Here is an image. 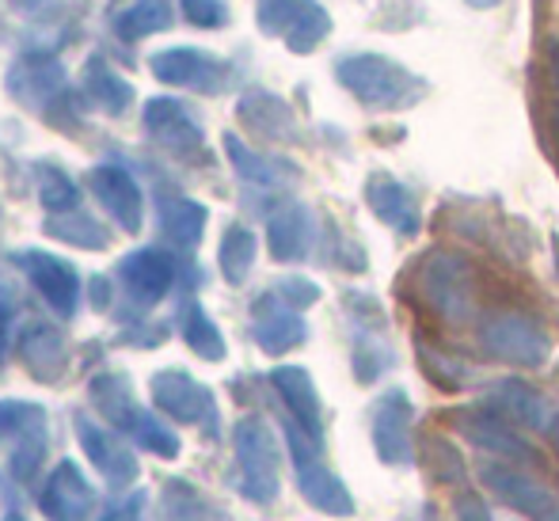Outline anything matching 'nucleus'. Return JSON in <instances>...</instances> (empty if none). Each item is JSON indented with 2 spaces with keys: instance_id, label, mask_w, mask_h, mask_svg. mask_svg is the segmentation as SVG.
I'll list each match as a JSON object with an SVG mask.
<instances>
[{
  "instance_id": "obj_7",
  "label": "nucleus",
  "mask_w": 559,
  "mask_h": 521,
  "mask_svg": "<svg viewBox=\"0 0 559 521\" xmlns=\"http://www.w3.org/2000/svg\"><path fill=\"white\" fill-rule=\"evenodd\" d=\"M373 449L389 469L415 464V404L404 389H389L373 404Z\"/></svg>"
},
{
  "instance_id": "obj_47",
  "label": "nucleus",
  "mask_w": 559,
  "mask_h": 521,
  "mask_svg": "<svg viewBox=\"0 0 559 521\" xmlns=\"http://www.w3.org/2000/svg\"><path fill=\"white\" fill-rule=\"evenodd\" d=\"M556 138H559V110H556Z\"/></svg>"
},
{
  "instance_id": "obj_36",
  "label": "nucleus",
  "mask_w": 559,
  "mask_h": 521,
  "mask_svg": "<svg viewBox=\"0 0 559 521\" xmlns=\"http://www.w3.org/2000/svg\"><path fill=\"white\" fill-rule=\"evenodd\" d=\"M179 8H183V15L194 23V27H225L228 23V8L225 0H179Z\"/></svg>"
},
{
  "instance_id": "obj_12",
  "label": "nucleus",
  "mask_w": 559,
  "mask_h": 521,
  "mask_svg": "<svg viewBox=\"0 0 559 521\" xmlns=\"http://www.w3.org/2000/svg\"><path fill=\"white\" fill-rule=\"evenodd\" d=\"M484 404L502 418H510L514 426H525V430H548V423L556 415V407L548 404L545 392H537L522 377H499L495 384H487Z\"/></svg>"
},
{
  "instance_id": "obj_40",
  "label": "nucleus",
  "mask_w": 559,
  "mask_h": 521,
  "mask_svg": "<svg viewBox=\"0 0 559 521\" xmlns=\"http://www.w3.org/2000/svg\"><path fill=\"white\" fill-rule=\"evenodd\" d=\"M138 510H141V499H133V502H126V507H122V514H111L107 521H133V518H138Z\"/></svg>"
},
{
  "instance_id": "obj_31",
  "label": "nucleus",
  "mask_w": 559,
  "mask_h": 521,
  "mask_svg": "<svg viewBox=\"0 0 559 521\" xmlns=\"http://www.w3.org/2000/svg\"><path fill=\"white\" fill-rule=\"evenodd\" d=\"M168 521H233L225 514L222 507L206 499V495L191 492V487H171V499H168Z\"/></svg>"
},
{
  "instance_id": "obj_11",
  "label": "nucleus",
  "mask_w": 559,
  "mask_h": 521,
  "mask_svg": "<svg viewBox=\"0 0 559 521\" xmlns=\"http://www.w3.org/2000/svg\"><path fill=\"white\" fill-rule=\"evenodd\" d=\"M366 206L381 225H389L400 236H419L423 233V206L407 183H400L389 171H373L366 179Z\"/></svg>"
},
{
  "instance_id": "obj_17",
  "label": "nucleus",
  "mask_w": 559,
  "mask_h": 521,
  "mask_svg": "<svg viewBox=\"0 0 559 521\" xmlns=\"http://www.w3.org/2000/svg\"><path fill=\"white\" fill-rule=\"evenodd\" d=\"M153 396L160 407H168L176 418H183V423H214V396H210V389H202L194 377L179 374V369H168V374H160L153 381Z\"/></svg>"
},
{
  "instance_id": "obj_21",
  "label": "nucleus",
  "mask_w": 559,
  "mask_h": 521,
  "mask_svg": "<svg viewBox=\"0 0 559 521\" xmlns=\"http://www.w3.org/2000/svg\"><path fill=\"white\" fill-rule=\"evenodd\" d=\"M171 279H176V267H171L168 256L160 251H133V256L122 259V282L130 286V294L138 301L153 305L168 294Z\"/></svg>"
},
{
  "instance_id": "obj_44",
  "label": "nucleus",
  "mask_w": 559,
  "mask_h": 521,
  "mask_svg": "<svg viewBox=\"0 0 559 521\" xmlns=\"http://www.w3.org/2000/svg\"><path fill=\"white\" fill-rule=\"evenodd\" d=\"M552 256H556V271H559V236H552Z\"/></svg>"
},
{
  "instance_id": "obj_32",
  "label": "nucleus",
  "mask_w": 559,
  "mask_h": 521,
  "mask_svg": "<svg viewBox=\"0 0 559 521\" xmlns=\"http://www.w3.org/2000/svg\"><path fill=\"white\" fill-rule=\"evenodd\" d=\"M81 441L88 446V453L96 457V464L104 472H111V476H118V479L133 476V461L118 449L115 438H104V430H92L88 423H81Z\"/></svg>"
},
{
  "instance_id": "obj_43",
  "label": "nucleus",
  "mask_w": 559,
  "mask_h": 521,
  "mask_svg": "<svg viewBox=\"0 0 559 521\" xmlns=\"http://www.w3.org/2000/svg\"><path fill=\"white\" fill-rule=\"evenodd\" d=\"M4 328H8V305H0V343H4Z\"/></svg>"
},
{
  "instance_id": "obj_8",
  "label": "nucleus",
  "mask_w": 559,
  "mask_h": 521,
  "mask_svg": "<svg viewBox=\"0 0 559 521\" xmlns=\"http://www.w3.org/2000/svg\"><path fill=\"white\" fill-rule=\"evenodd\" d=\"M453 426L461 430L464 441H472L476 449L491 453L495 461H510V464H525L533 461V449L522 434L514 430L510 418H502L499 412H491L487 404H476V407H461L453 412Z\"/></svg>"
},
{
  "instance_id": "obj_20",
  "label": "nucleus",
  "mask_w": 559,
  "mask_h": 521,
  "mask_svg": "<svg viewBox=\"0 0 559 521\" xmlns=\"http://www.w3.org/2000/svg\"><path fill=\"white\" fill-rule=\"evenodd\" d=\"M92 191L104 202L107 210L115 213V221L126 228V233H138L141 228V191L122 168H96L92 171Z\"/></svg>"
},
{
  "instance_id": "obj_39",
  "label": "nucleus",
  "mask_w": 559,
  "mask_h": 521,
  "mask_svg": "<svg viewBox=\"0 0 559 521\" xmlns=\"http://www.w3.org/2000/svg\"><path fill=\"white\" fill-rule=\"evenodd\" d=\"M453 510H456V521H491V507L479 499L476 492H461L453 499Z\"/></svg>"
},
{
  "instance_id": "obj_24",
  "label": "nucleus",
  "mask_w": 559,
  "mask_h": 521,
  "mask_svg": "<svg viewBox=\"0 0 559 521\" xmlns=\"http://www.w3.org/2000/svg\"><path fill=\"white\" fill-rule=\"evenodd\" d=\"M171 23H176V12H171L168 0H133L115 20V31L126 43H138V38H148L156 31H168Z\"/></svg>"
},
{
  "instance_id": "obj_25",
  "label": "nucleus",
  "mask_w": 559,
  "mask_h": 521,
  "mask_svg": "<svg viewBox=\"0 0 559 521\" xmlns=\"http://www.w3.org/2000/svg\"><path fill=\"white\" fill-rule=\"evenodd\" d=\"M255 251H259V244L248 225H228L222 251H217V263H222L225 282L240 286V282L251 274V267H255Z\"/></svg>"
},
{
  "instance_id": "obj_4",
  "label": "nucleus",
  "mask_w": 559,
  "mask_h": 521,
  "mask_svg": "<svg viewBox=\"0 0 559 521\" xmlns=\"http://www.w3.org/2000/svg\"><path fill=\"white\" fill-rule=\"evenodd\" d=\"M419 294L430 305L438 320L468 323L476 316V282H472V267L453 251H430L419 267Z\"/></svg>"
},
{
  "instance_id": "obj_5",
  "label": "nucleus",
  "mask_w": 559,
  "mask_h": 521,
  "mask_svg": "<svg viewBox=\"0 0 559 521\" xmlns=\"http://www.w3.org/2000/svg\"><path fill=\"white\" fill-rule=\"evenodd\" d=\"M286 441L289 453H294V469H297V487H301L305 502L317 507L328 518H350L354 514V495L343 479L320 457V441H312L305 430H297L294 423H286Z\"/></svg>"
},
{
  "instance_id": "obj_16",
  "label": "nucleus",
  "mask_w": 559,
  "mask_h": 521,
  "mask_svg": "<svg viewBox=\"0 0 559 521\" xmlns=\"http://www.w3.org/2000/svg\"><path fill=\"white\" fill-rule=\"evenodd\" d=\"M20 267L31 274L43 297L53 305L58 312H73L76 309V297H81V282H76V271L58 256H46V251H23Z\"/></svg>"
},
{
  "instance_id": "obj_35",
  "label": "nucleus",
  "mask_w": 559,
  "mask_h": 521,
  "mask_svg": "<svg viewBox=\"0 0 559 521\" xmlns=\"http://www.w3.org/2000/svg\"><path fill=\"white\" fill-rule=\"evenodd\" d=\"M419 354H423V362H427L430 377H435L438 384H445V389H464V384L472 381V369L464 366V362L445 358L442 351H430L427 343H419Z\"/></svg>"
},
{
  "instance_id": "obj_19",
  "label": "nucleus",
  "mask_w": 559,
  "mask_h": 521,
  "mask_svg": "<svg viewBox=\"0 0 559 521\" xmlns=\"http://www.w3.org/2000/svg\"><path fill=\"white\" fill-rule=\"evenodd\" d=\"M240 122L248 126V130H255L259 138L266 141H297V118L294 110H289L286 99H278L274 92H248V96L240 99Z\"/></svg>"
},
{
  "instance_id": "obj_18",
  "label": "nucleus",
  "mask_w": 559,
  "mask_h": 521,
  "mask_svg": "<svg viewBox=\"0 0 559 521\" xmlns=\"http://www.w3.org/2000/svg\"><path fill=\"white\" fill-rule=\"evenodd\" d=\"M145 126L153 130V138L160 141V145H168L171 153H179V156H191L202 149L199 122H194V118L187 115V107L176 104V99H148Z\"/></svg>"
},
{
  "instance_id": "obj_37",
  "label": "nucleus",
  "mask_w": 559,
  "mask_h": 521,
  "mask_svg": "<svg viewBox=\"0 0 559 521\" xmlns=\"http://www.w3.org/2000/svg\"><path fill=\"white\" fill-rule=\"evenodd\" d=\"M274 294H278L282 301H286L289 309H297V312L320 301V286H317V282H309V279H282L278 286H274Z\"/></svg>"
},
{
  "instance_id": "obj_26",
  "label": "nucleus",
  "mask_w": 559,
  "mask_h": 521,
  "mask_svg": "<svg viewBox=\"0 0 559 521\" xmlns=\"http://www.w3.org/2000/svg\"><path fill=\"white\" fill-rule=\"evenodd\" d=\"M12 81H15L12 96L35 104V88H43V96L61 88V66L53 58H43V54H31V58H23L20 66H15Z\"/></svg>"
},
{
  "instance_id": "obj_1",
  "label": "nucleus",
  "mask_w": 559,
  "mask_h": 521,
  "mask_svg": "<svg viewBox=\"0 0 559 521\" xmlns=\"http://www.w3.org/2000/svg\"><path fill=\"white\" fill-rule=\"evenodd\" d=\"M335 81L369 110H412L430 92L419 73L389 54H346L335 61Z\"/></svg>"
},
{
  "instance_id": "obj_23",
  "label": "nucleus",
  "mask_w": 559,
  "mask_h": 521,
  "mask_svg": "<svg viewBox=\"0 0 559 521\" xmlns=\"http://www.w3.org/2000/svg\"><path fill=\"white\" fill-rule=\"evenodd\" d=\"M92 502V487L76 476L73 464H61L58 476L50 479V492L43 499V510L50 514L53 521H81L84 510Z\"/></svg>"
},
{
  "instance_id": "obj_33",
  "label": "nucleus",
  "mask_w": 559,
  "mask_h": 521,
  "mask_svg": "<svg viewBox=\"0 0 559 521\" xmlns=\"http://www.w3.org/2000/svg\"><path fill=\"white\" fill-rule=\"evenodd\" d=\"M183 335H187V343H191L194 351L202 354V358H210V362H222L225 358V339H222V331H217V323L210 320V316L202 312L199 305H194V309L187 312Z\"/></svg>"
},
{
  "instance_id": "obj_13",
  "label": "nucleus",
  "mask_w": 559,
  "mask_h": 521,
  "mask_svg": "<svg viewBox=\"0 0 559 521\" xmlns=\"http://www.w3.org/2000/svg\"><path fill=\"white\" fill-rule=\"evenodd\" d=\"M251 335H255V343L263 346L266 354H286L305 343L309 328H305L301 312L289 309V305L271 289V294H263L255 305H251Z\"/></svg>"
},
{
  "instance_id": "obj_29",
  "label": "nucleus",
  "mask_w": 559,
  "mask_h": 521,
  "mask_svg": "<svg viewBox=\"0 0 559 521\" xmlns=\"http://www.w3.org/2000/svg\"><path fill=\"white\" fill-rule=\"evenodd\" d=\"M332 35V15L320 0H309V8L301 12V20L294 23V31L286 35V46L294 54H312L324 38Z\"/></svg>"
},
{
  "instance_id": "obj_28",
  "label": "nucleus",
  "mask_w": 559,
  "mask_h": 521,
  "mask_svg": "<svg viewBox=\"0 0 559 521\" xmlns=\"http://www.w3.org/2000/svg\"><path fill=\"white\" fill-rule=\"evenodd\" d=\"M202 228H206V210L191 199H176L164 206V233L171 236L183 248H194L202 240Z\"/></svg>"
},
{
  "instance_id": "obj_10",
  "label": "nucleus",
  "mask_w": 559,
  "mask_h": 521,
  "mask_svg": "<svg viewBox=\"0 0 559 521\" xmlns=\"http://www.w3.org/2000/svg\"><path fill=\"white\" fill-rule=\"evenodd\" d=\"M148 66H153L156 81L176 84V88L210 92V96H217V92L228 88V66H225V61L210 58V54L194 50V46L160 50L153 61H148Z\"/></svg>"
},
{
  "instance_id": "obj_38",
  "label": "nucleus",
  "mask_w": 559,
  "mask_h": 521,
  "mask_svg": "<svg viewBox=\"0 0 559 521\" xmlns=\"http://www.w3.org/2000/svg\"><path fill=\"white\" fill-rule=\"evenodd\" d=\"M43 202L50 210H73V202H76V187L69 183L66 176H61L58 168L53 171H43Z\"/></svg>"
},
{
  "instance_id": "obj_15",
  "label": "nucleus",
  "mask_w": 559,
  "mask_h": 521,
  "mask_svg": "<svg viewBox=\"0 0 559 521\" xmlns=\"http://www.w3.org/2000/svg\"><path fill=\"white\" fill-rule=\"evenodd\" d=\"M317 244V221L301 202H289L266 221V248L278 263H301Z\"/></svg>"
},
{
  "instance_id": "obj_30",
  "label": "nucleus",
  "mask_w": 559,
  "mask_h": 521,
  "mask_svg": "<svg viewBox=\"0 0 559 521\" xmlns=\"http://www.w3.org/2000/svg\"><path fill=\"white\" fill-rule=\"evenodd\" d=\"M305 8H309V0H259L255 4L259 31L271 38H286L294 31V23L301 20Z\"/></svg>"
},
{
  "instance_id": "obj_22",
  "label": "nucleus",
  "mask_w": 559,
  "mask_h": 521,
  "mask_svg": "<svg viewBox=\"0 0 559 521\" xmlns=\"http://www.w3.org/2000/svg\"><path fill=\"white\" fill-rule=\"evenodd\" d=\"M225 153L233 161V168L240 171V179L255 187H286L297 179V168L289 161H278V156H263L255 149L243 145L236 133H225Z\"/></svg>"
},
{
  "instance_id": "obj_41",
  "label": "nucleus",
  "mask_w": 559,
  "mask_h": 521,
  "mask_svg": "<svg viewBox=\"0 0 559 521\" xmlns=\"http://www.w3.org/2000/svg\"><path fill=\"white\" fill-rule=\"evenodd\" d=\"M548 441H552V449H556V457H559V407H556V415H552V423H548Z\"/></svg>"
},
{
  "instance_id": "obj_14",
  "label": "nucleus",
  "mask_w": 559,
  "mask_h": 521,
  "mask_svg": "<svg viewBox=\"0 0 559 521\" xmlns=\"http://www.w3.org/2000/svg\"><path fill=\"white\" fill-rule=\"evenodd\" d=\"M271 384L274 392L282 396V404H286L289 412V423L297 426V430H305L312 441H320L324 446V407H320V392L317 384H312L309 369L301 366H282L271 374Z\"/></svg>"
},
{
  "instance_id": "obj_45",
  "label": "nucleus",
  "mask_w": 559,
  "mask_h": 521,
  "mask_svg": "<svg viewBox=\"0 0 559 521\" xmlns=\"http://www.w3.org/2000/svg\"><path fill=\"white\" fill-rule=\"evenodd\" d=\"M540 521H559V507H556V510H548V514L540 518Z\"/></svg>"
},
{
  "instance_id": "obj_49",
  "label": "nucleus",
  "mask_w": 559,
  "mask_h": 521,
  "mask_svg": "<svg viewBox=\"0 0 559 521\" xmlns=\"http://www.w3.org/2000/svg\"><path fill=\"white\" fill-rule=\"evenodd\" d=\"M8 521H20V518H8Z\"/></svg>"
},
{
  "instance_id": "obj_48",
  "label": "nucleus",
  "mask_w": 559,
  "mask_h": 521,
  "mask_svg": "<svg viewBox=\"0 0 559 521\" xmlns=\"http://www.w3.org/2000/svg\"><path fill=\"white\" fill-rule=\"evenodd\" d=\"M23 4H38V0H23Z\"/></svg>"
},
{
  "instance_id": "obj_9",
  "label": "nucleus",
  "mask_w": 559,
  "mask_h": 521,
  "mask_svg": "<svg viewBox=\"0 0 559 521\" xmlns=\"http://www.w3.org/2000/svg\"><path fill=\"white\" fill-rule=\"evenodd\" d=\"M479 479L487 484V492L499 502H507L518 514H530L533 521H540L548 510H556V495L545 479H537L533 472L518 469L510 461H487L479 464Z\"/></svg>"
},
{
  "instance_id": "obj_34",
  "label": "nucleus",
  "mask_w": 559,
  "mask_h": 521,
  "mask_svg": "<svg viewBox=\"0 0 559 521\" xmlns=\"http://www.w3.org/2000/svg\"><path fill=\"white\" fill-rule=\"evenodd\" d=\"M50 236L69 240V244H81V248H104V244H107L104 228H99L92 217H81V213H73V217H53L50 221Z\"/></svg>"
},
{
  "instance_id": "obj_3",
  "label": "nucleus",
  "mask_w": 559,
  "mask_h": 521,
  "mask_svg": "<svg viewBox=\"0 0 559 521\" xmlns=\"http://www.w3.org/2000/svg\"><path fill=\"white\" fill-rule=\"evenodd\" d=\"M476 343L487 358L514 369H540L552 358V335L525 312H491L479 323Z\"/></svg>"
},
{
  "instance_id": "obj_46",
  "label": "nucleus",
  "mask_w": 559,
  "mask_h": 521,
  "mask_svg": "<svg viewBox=\"0 0 559 521\" xmlns=\"http://www.w3.org/2000/svg\"><path fill=\"white\" fill-rule=\"evenodd\" d=\"M556 88H559V58H556Z\"/></svg>"
},
{
  "instance_id": "obj_2",
  "label": "nucleus",
  "mask_w": 559,
  "mask_h": 521,
  "mask_svg": "<svg viewBox=\"0 0 559 521\" xmlns=\"http://www.w3.org/2000/svg\"><path fill=\"white\" fill-rule=\"evenodd\" d=\"M346 316H350V369L361 384L381 381L396 366V346L389 339V320L373 294L350 289L346 294Z\"/></svg>"
},
{
  "instance_id": "obj_27",
  "label": "nucleus",
  "mask_w": 559,
  "mask_h": 521,
  "mask_svg": "<svg viewBox=\"0 0 559 521\" xmlns=\"http://www.w3.org/2000/svg\"><path fill=\"white\" fill-rule=\"evenodd\" d=\"M84 84H88V96L96 99V104L104 107V110H111V115L126 110V107H130V99H133V88L122 81V76L111 73V69L104 66V58H92L88 61Z\"/></svg>"
},
{
  "instance_id": "obj_42",
  "label": "nucleus",
  "mask_w": 559,
  "mask_h": 521,
  "mask_svg": "<svg viewBox=\"0 0 559 521\" xmlns=\"http://www.w3.org/2000/svg\"><path fill=\"white\" fill-rule=\"evenodd\" d=\"M468 8H476V12H491V8H499L502 0H464Z\"/></svg>"
},
{
  "instance_id": "obj_6",
  "label": "nucleus",
  "mask_w": 559,
  "mask_h": 521,
  "mask_svg": "<svg viewBox=\"0 0 559 521\" xmlns=\"http://www.w3.org/2000/svg\"><path fill=\"white\" fill-rule=\"evenodd\" d=\"M236 464H240V487L251 502H274L278 495V438L259 415L236 426Z\"/></svg>"
}]
</instances>
